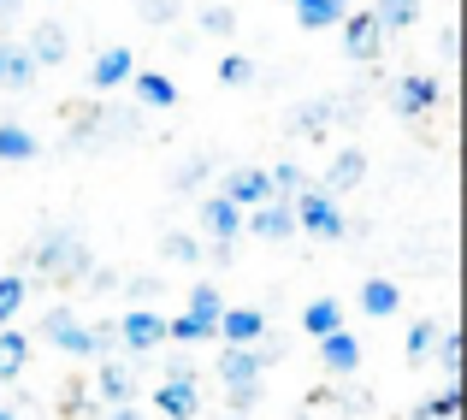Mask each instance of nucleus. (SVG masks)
<instances>
[{
	"label": "nucleus",
	"mask_w": 467,
	"mask_h": 420,
	"mask_svg": "<svg viewBox=\"0 0 467 420\" xmlns=\"http://www.w3.org/2000/svg\"><path fill=\"white\" fill-rule=\"evenodd\" d=\"M24 367H30V338H24L18 326H6L0 331V385H12Z\"/></svg>",
	"instance_id": "nucleus-22"
},
{
	"label": "nucleus",
	"mask_w": 467,
	"mask_h": 420,
	"mask_svg": "<svg viewBox=\"0 0 467 420\" xmlns=\"http://www.w3.org/2000/svg\"><path fill=\"white\" fill-rule=\"evenodd\" d=\"M154 409L166 420H195V415H202V385H195V379H160Z\"/></svg>",
	"instance_id": "nucleus-10"
},
{
	"label": "nucleus",
	"mask_w": 467,
	"mask_h": 420,
	"mask_svg": "<svg viewBox=\"0 0 467 420\" xmlns=\"http://www.w3.org/2000/svg\"><path fill=\"white\" fill-rule=\"evenodd\" d=\"M231 420H243V415H231Z\"/></svg>",
	"instance_id": "nucleus-44"
},
{
	"label": "nucleus",
	"mask_w": 467,
	"mask_h": 420,
	"mask_svg": "<svg viewBox=\"0 0 467 420\" xmlns=\"http://www.w3.org/2000/svg\"><path fill=\"white\" fill-rule=\"evenodd\" d=\"M337 6H349V0H337Z\"/></svg>",
	"instance_id": "nucleus-43"
},
{
	"label": "nucleus",
	"mask_w": 467,
	"mask_h": 420,
	"mask_svg": "<svg viewBox=\"0 0 467 420\" xmlns=\"http://www.w3.org/2000/svg\"><path fill=\"white\" fill-rule=\"evenodd\" d=\"M202 184H207V154H195L190 166H178V178H171V190H178V195H190V190H202Z\"/></svg>",
	"instance_id": "nucleus-35"
},
{
	"label": "nucleus",
	"mask_w": 467,
	"mask_h": 420,
	"mask_svg": "<svg viewBox=\"0 0 467 420\" xmlns=\"http://www.w3.org/2000/svg\"><path fill=\"white\" fill-rule=\"evenodd\" d=\"M319 362H326V373H331V379H349L355 367H361V338H355L349 326L331 331V338H319Z\"/></svg>",
	"instance_id": "nucleus-15"
},
{
	"label": "nucleus",
	"mask_w": 467,
	"mask_h": 420,
	"mask_svg": "<svg viewBox=\"0 0 467 420\" xmlns=\"http://www.w3.org/2000/svg\"><path fill=\"white\" fill-rule=\"evenodd\" d=\"M219 195H225L237 214H254L261 202H273V184H266L261 166H237V172H225V190H219Z\"/></svg>",
	"instance_id": "nucleus-8"
},
{
	"label": "nucleus",
	"mask_w": 467,
	"mask_h": 420,
	"mask_svg": "<svg viewBox=\"0 0 467 420\" xmlns=\"http://www.w3.org/2000/svg\"><path fill=\"white\" fill-rule=\"evenodd\" d=\"M154 290H160V278H130V296H137V308H149Z\"/></svg>",
	"instance_id": "nucleus-38"
},
{
	"label": "nucleus",
	"mask_w": 467,
	"mask_h": 420,
	"mask_svg": "<svg viewBox=\"0 0 467 420\" xmlns=\"http://www.w3.org/2000/svg\"><path fill=\"white\" fill-rule=\"evenodd\" d=\"M302 331H308V338H331V331H343V302H337V296H314V302L302 308Z\"/></svg>",
	"instance_id": "nucleus-20"
},
{
	"label": "nucleus",
	"mask_w": 467,
	"mask_h": 420,
	"mask_svg": "<svg viewBox=\"0 0 467 420\" xmlns=\"http://www.w3.org/2000/svg\"><path fill=\"white\" fill-rule=\"evenodd\" d=\"M160 255L178 261V267H195L207 249H202V237H190V231H166V237H160Z\"/></svg>",
	"instance_id": "nucleus-27"
},
{
	"label": "nucleus",
	"mask_w": 467,
	"mask_h": 420,
	"mask_svg": "<svg viewBox=\"0 0 467 420\" xmlns=\"http://www.w3.org/2000/svg\"><path fill=\"white\" fill-rule=\"evenodd\" d=\"M266 184H273V202H296V195L308 190V172H302L296 160H278V166L266 172Z\"/></svg>",
	"instance_id": "nucleus-26"
},
{
	"label": "nucleus",
	"mask_w": 467,
	"mask_h": 420,
	"mask_svg": "<svg viewBox=\"0 0 467 420\" xmlns=\"http://www.w3.org/2000/svg\"><path fill=\"white\" fill-rule=\"evenodd\" d=\"M24 296H30V284H24V273H0V331H6L12 320H18Z\"/></svg>",
	"instance_id": "nucleus-29"
},
{
	"label": "nucleus",
	"mask_w": 467,
	"mask_h": 420,
	"mask_svg": "<svg viewBox=\"0 0 467 420\" xmlns=\"http://www.w3.org/2000/svg\"><path fill=\"white\" fill-rule=\"evenodd\" d=\"M213 338L225 343V350H254V343L266 338V314L261 308H225L213 326Z\"/></svg>",
	"instance_id": "nucleus-7"
},
{
	"label": "nucleus",
	"mask_w": 467,
	"mask_h": 420,
	"mask_svg": "<svg viewBox=\"0 0 467 420\" xmlns=\"http://www.w3.org/2000/svg\"><path fill=\"white\" fill-rule=\"evenodd\" d=\"M190 314H202V320H213V326H219V314H225V296H219L213 278H195V284H190Z\"/></svg>",
	"instance_id": "nucleus-28"
},
{
	"label": "nucleus",
	"mask_w": 467,
	"mask_h": 420,
	"mask_svg": "<svg viewBox=\"0 0 467 420\" xmlns=\"http://www.w3.org/2000/svg\"><path fill=\"white\" fill-rule=\"evenodd\" d=\"M397 308H402V290H397L390 278H367V284H361V314H367V320H390Z\"/></svg>",
	"instance_id": "nucleus-21"
},
{
	"label": "nucleus",
	"mask_w": 467,
	"mask_h": 420,
	"mask_svg": "<svg viewBox=\"0 0 467 420\" xmlns=\"http://www.w3.org/2000/svg\"><path fill=\"white\" fill-rule=\"evenodd\" d=\"M438 367H444V373H450V385H456V373H462V331L456 326H444V331H438Z\"/></svg>",
	"instance_id": "nucleus-34"
},
{
	"label": "nucleus",
	"mask_w": 467,
	"mask_h": 420,
	"mask_svg": "<svg viewBox=\"0 0 467 420\" xmlns=\"http://www.w3.org/2000/svg\"><path fill=\"white\" fill-rule=\"evenodd\" d=\"M361 178H367V154H361V148H337V154H331V172H326V184H319V190L337 202V195H343V190H355Z\"/></svg>",
	"instance_id": "nucleus-16"
},
{
	"label": "nucleus",
	"mask_w": 467,
	"mask_h": 420,
	"mask_svg": "<svg viewBox=\"0 0 467 420\" xmlns=\"http://www.w3.org/2000/svg\"><path fill=\"white\" fill-rule=\"evenodd\" d=\"M290 214H296V231H308V237H319V243H337L343 231H349L343 207L331 202L326 190H302L296 202H290Z\"/></svg>",
	"instance_id": "nucleus-2"
},
{
	"label": "nucleus",
	"mask_w": 467,
	"mask_h": 420,
	"mask_svg": "<svg viewBox=\"0 0 467 420\" xmlns=\"http://www.w3.org/2000/svg\"><path fill=\"white\" fill-rule=\"evenodd\" d=\"M219 83H225V89H249L254 83V59L249 54H225L219 59Z\"/></svg>",
	"instance_id": "nucleus-33"
},
{
	"label": "nucleus",
	"mask_w": 467,
	"mask_h": 420,
	"mask_svg": "<svg viewBox=\"0 0 467 420\" xmlns=\"http://www.w3.org/2000/svg\"><path fill=\"white\" fill-rule=\"evenodd\" d=\"M243 231H254L266 243H285V237H296V214H290V202H261L254 214H243Z\"/></svg>",
	"instance_id": "nucleus-14"
},
{
	"label": "nucleus",
	"mask_w": 467,
	"mask_h": 420,
	"mask_svg": "<svg viewBox=\"0 0 467 420\" xmlns=\"http://www.w3.org/2000/svg\"><path fill=\"white\" fill-rule=\"evenodd\" d=\"M278 355H285L278 343H254V350H225L213 367H219V379H225V391H249V385H261V373Z\"/></svg>",
	"instance_id": "nucleus-3"
},
{
	"label": "nucleus",
	"mask_w": 467,
	"mask_h": 420,
	"mask_svg": "<svg viewBox=\"0 0 467 420\" xmlns=\"http://www.w3.org/2000/svg\"><path fill=\"white\" fill-rule=\"evenodd\" d=\"M438 331H444L438 320H414V326H409V338H402V350H409V362H426V355L438 350Z\"/></svg>",
	"instance_id": "nucleus-31"
},
{
	"label": "nucleus",
	"mask_w": 467,
	"mask_h": 420,
	"mask_svg": "<svg viewBox=\"0 0 467 420\" xmlns=\"http://www.w3.org/2000/svg\"><path fill=\"white\" fill-rule=\"evenodd\" d=\"M331 119H337V101H331V95H319V101L296 107V119H290V131H302V137H314L319 125H331Z\"/></svg>",
	"instance_id": "nucleus-30"
},
{
	"label": "nucleus",
	"mask_w": 467,
	"mask_h": 420,
	"mask_svg": "<svg viewBox=\"0 0 467 420\" xmlns=\"http://www.w3.org/2000/svg\"><path fill=\"white\" fill-rule=\"evenodd\" d=\"M130 391H137V367H130V362H119V355L95 362V397H101L107 409H125Z\"/></svg>",
	"instance_id": "nucleus-9"
},
{
	"label": "nucleus",
	"mask_w": 467,
	"mask_h": 420,
	"mask_svg": "<svg viewBox=\"0 0 467 420\" xmlns=\"http://www.w3.org/2000/svg\"><path fill=\"white\" fill-rule=\"evenodd\" d=\"M24 54H30V66L36 71H54V66H66V54H71V36H66V24H36L30 30V42H24Z\"/></svg>",
	"instance_id": "nucleus-11"
},
{
	"label": "nucleus",
	"mask_w": 467,
	"mask_h": 420,
	"mask_svg": "<svg viewBox=\"0 0 467 420\" xmlns=\"http://www.w3.org/2000/svg\"><path fill=\"white\" fill-rule=\"evenodd\" d=\"M462 415V391L456 385H444L438 397H426L420 409H414V420H456Z\"/></svg>",
	"instance_id": "nucleus-32"
},
{
	"label": "nucleus",
	"mask_w": 467,
	"mask_h": 420,
	"mask_svg": "<svg viewBox=\"0 0 467 420\" xmlns=\"http://www.w3.org/2000/svg\"><path fill=\"white\" fill-rule=\"evenodd\" d=\"M36 273L47 278H83L89 273V249L71 226H47V237L36 243Z\"/></svg>",
	"instance_id": "nucleus-1"
},
{
	"label": "nucleus",
	"mask_w": 467,
	"mask_h": 420,
	"mask_svg": "<svg viewBox=\"0 0 467 420\" xmlns=\"http://www.w3.org/2000/svg\"><path fill=\"white\" fill-rule=\"evenodd\" d=\"M231 24H237V12H231V6H207V12H202V30H207V36H225Z\"/></svg>",
	"instance_id": "nucleus-37"
},
{
	"label": "nucleus",
	"mask_w": 467,
	"mask_h": 420,
	"mask_svg": "<svg viewBox=\"0 0 467 420\" xmlns=\"http://www.w3.org/2000/svg\"><path fill=\"white\" fill-rule=\"evenodd\" d=\"M24 6V0H0V18H12V12H18Z\"/></svg>",
	"instance_id": "nucleus-40"
},
{
	"label": "nucleus",
	"mask_w": 467,
	"mask_h": 420,
	"mask_svg": "<svg viewBox=\"0 0 467 420\" xmlns=\"http://www.w3.org/2000/svg\"><path fill=\"white\" fill-rule=\"evenodd\" d=\"M278 6H296V0H278Z\"/></svg>",
	"instance_id": "nucleus-42"
},
{
	"label": "nucleus",
	"mask_w": 467,
	"mask_h": 420,
	"mask_svg": "<svg viewBox=\"0 0 467 420\" xmlns=\"http://www.w3.org/2000/svg\"><path fill=\"white\" fill-rule=\"evenodd\" d=\"M0 47H6V42H0Z\"/></svg>",
	"instance_id": "nucleus-45"
},
{
	"label": "nucleus",
	"mask_w": 467,
	"mask_h": 420,
	"mask_svg": "<svg viewBox=\"0 0 467 420\" xmlns=\"http://www.w3.org/2000/svg\"><path fill=\"white\" fill-rule=\"evenodd\" d=\"M113 331H119V343H125V350L154 355L160 343H166V314H160V308H130V314L113 320Z\"/></svg>",
	"instance_id": "nucleus-5"
},
{
	"label": "nucleus",
	"mask_w": 467,
	"mask_h": 420,
	"mask_svg": "<svg viewBox=\"0 0 467 420\" xmlns=\"http://www.w3.org/2000/svg\"><path fill=\"white\" fill-rule=\"evenodd\" d=\"M379 47H385V30L373 24V12H349L343 18V54L367 66V59H379Z\"/></svg>",
	"instance_id": "nucleus-12"
},
{
	"label": "nucleus",
	"mask_w": 467,
	"mask_h": 420,
	"mask_svg": "<svg viewBox=\"0 0 467 420\" xmlns=\"http://www.w3.org/2000/svg\"><path fill=\"white\" fill-rule=\"evenodd\" d=\"M438 101H444V83H438V78H426V71H409V78H397V89H390V107H397L402 119L432 113Z\"/></svg>",
	"instance_id": "nucleus-6"
},
{
	"label": "nucleus",
	"mask_w": 467,
	"mask_h": 420,
	"mask_svg": "<svg viewBox=\"0 0 467 420\" xmlns=\"http://www.w3.org/2000/svg\"><path fill=\"white\" fill-rule=\"evenodd\" d=\"M36 154H42L36 131H24V125H0V160H6V166H24V160H36Z\"/></svg>",
	"instance_id": "nucleus-25"
},
{
	"label": "nucleus",
	"mask_w": 467,
	"mask_h": 420,
	"mask_svg": "<svg viewBox=\"0 0 467 420\" xmlns=\"http://www.w3.org/2000/svg\"><path fill=\"white\" fill-rule=\"evenodd\" d=\"M296 24L302 30H331V24H343L349 18V6H337V0H296Z\"/></svg>",
	"instance_id": "nucleus-24"
},
{
	"label": "nucleus",
	"mask_w": 467,
	"mask_h": 420,
	"mask_svg": "<svg viewBox=\"0 0 467 420\" xmlns=\"http://www.w3.org/2000/svg\"><path fill=\"white\" fill-rule=\"evenodd\" d=\"M178 6H183V0H137V12L149 24H171V18H178Z\"/></svg>",
	"instance_id": "nucleus-36"
},
{
	"label": "nucleus",
	"mask_w": 467,
	"mask_h": 420,
	"mask_svg": "<svg viewBox=\"0 0 467 420\" xmlns=\"http://www.w3.org/2000/svg\"><path fill=\"white\" fill-rule=\"evenodd\" d=\"M0 420H18V409H6V403H0Z\"/></svg>",
	"instance_id": "nucleus-41"
},
{
	"label": "nucleus",
	"mask_w": 467,
	"mask_h": 420,
	"mask_svg": "<svg viewBox=\"0 0 467 420\" xmlns=\"http://www.w3.org/2000/svg\"><path fill=\"white\" fill-rule=\"evenodd\" d=\"M202 226H207V237H213L219 249H225V243L243 231V214L225 202V195H207V202H202Z\"/></svg>",
	"instance_id": "nucleus-17"
},
{
	"label": "nucleus",
	"mask_w": 467,
	"mask_h": 420,
	"mask_svg": "<svg viewBox=\"0 0 467 420\" xmlns=\"http://www.w3.org/2000/svg\"><path fill=\"white\" fill-rule=\"evenodd\" d=\"M107 420H142V415H137V409L125 403V409H107Z\"/></svg>",
	"instance_id": "nucleus-39"
},
{
	"label": "nucleus",
	"mask_w": 467,
	"mask_h": 420,
	"mask_svg": "<svg viewBox=\"0 0 467 420\" xmlns=\"http://www.w3.org/2000/svg\"><path fill=\"white\" fill-rule=\"evenodd\" d=\"M42 338L54 343L59 355H71V362H95V343H89V326H83L71 308H47L42 314Z\"/></svg>",
	"instance_id": "nucleus-4"
},
{
	"label": "nucleus",
	"mask_w": 467,
	"mask_h": 420,
	"mask_svg": "<svg viewBox=\"0 0 467 420\" xmlns=\"http://www.w3.org/2000/svg\"><path fill=\"white\" fill-rule=\"evenodd\" d=\"M130 89H137V101H142V107H154V113L178 107V83H171L166 71H137V78H130Z\"/></svg>",
	"instance_id": "nucleus-19"
},
{
	"label": "nucleus",
	"mask_w": 467,
	"mask_h": 420,
	"mask_svg": "<svg viewBox=\"0 0 467 420\" xmlns=\"http://www.w3.org/2000/svg\"><path fill=\"white\" fill-rule=\"evenodd\" d=\"M130 78H137V59H130V47H101V54H95V66H89V89H95V95L119 89V83H130Z\"/></svg>",
	"instance_id": "nucleus-13"
},
{
	"label": "nucleus",
	"mask_w": 467,
	"mask_h": 420,
	"mask_svg": "<svg viewBox=\"0 0 467 420\" xmlns=\"http://www.w3.org/2000/svg\"><path fill=\"white\" fill-rule=\"evenodd\" d=\"M373 24L385 36H402V30H414V24H420V0H373Z\"/></svg>",
	"instance_id": "nucleus-18"
},
{
	"label": "nucleus",
	"mask_w": 467,
	"mask_h": 420,
	"mask_svg": "<svg viewBox=\"0 0 467 420\" xmlns=\"http://www.w3.org/2000/svg\"><path fill=\"white\" fill-rule=\"evenodd\" d=\"M0 83H6V89H30L36 83V66H30V54H24V42L0 47Z\"/></svg>",
	"instance_id": "nucleus-23"
}]
</instances>
